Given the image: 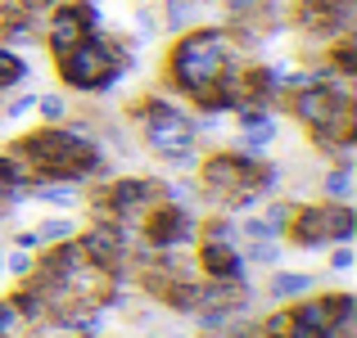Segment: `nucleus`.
<instances>
[{"label": "nucleus", "instance_id": "nucleus-13", "mask_svg": "<svg viewBox=\"0 0 357 338\" xmlns=\"http://www.w3.org/2000/svg\"><path fill=\"white\" fill-rule=\"evenodd\" d=\"M18 321H23V316H18V307L14 303H0V334H14Z\"/></svg>", "mask_w": 357, "mask_h": 338}, {"label": "nucleus", "instance_id": "nucleus-3", "mask_svg": "<svg viewBox=\"0 0 357 338\" xmlns=\"http://www.w3.org/2000/svg\"><path fill=\"white\" fill-rule=\"evenodd\" d=\"M349 239H353V212H349V203H331V208L298 212V225H294V243H298V248L349 243Z\"/></svg>", "mask_w": 357, "mask_h": 338}, {"label": "nucleus", "instance_id": "nucleus-6", "mask_svg": "<svg viewBox=\"0 0 357 338\" xmlns=\"http://www.w3.org/2000/svg\"><path fill=\"white\" fill-rule=\"evenodd\" d=\"M321 194H326V199H335V203H349V194H353V172H349V163L335 167V172L326 176V181H321Z\"/></svg>", "mask_w": 357, "mask_h": 338}, {"label": "nucleus", "instance_id": "nucleus-10", "mask_svg": "<svg viewBox=\"0 0 357 338\" xmlns=\"http://www.w3.org/2000/svg\"><path fill=\"white\" fill-rule=\"evenodd\" d=\"M36 234V243H45V239H68L73 234V221L68 217H54V221H45L41 230H32Z\"/></svg>", "mask_w": 357, "mask_h": 338}, {"label": "nucleus", "instance_id": "nucleus-7", "mask_svg": "<svg viewBox=\"0 0 357 338\" xmlns=\"http://www.w3.org/2000/svg\"><path fill=\"white\" fill-rule=\"evenodd\" d=\"M27 77V63L18 59V54H9V50H0V90H9V86H18V81Z\"/></svg>", "mask_w": 357, "mask_h": 338}, {"label": "nucleus", "instance_id": "nucleus-9", "mask_svg": "<svg viewBox=\"0 0 357 338\" xmlns=\"http://www.w3.org/2000/svg\"><path fill=\"white\" fill-rule=\"evenodd\" d=\"M36 199L41 203H59V208H73V203H77V190H73V185H54V190H32Z\"/></svg>", "mask_w": 357, "mask_h": 338}, {"label": "nucleus", "instance_id": "nucleus-8", "mask_svg": "<svg viewBox=\"0 0 357 338\" xmlns=\"http://www.w3.org/2000/svg\"><path fill=\"white\" fill-rule=\"evenodd\" d=\"M190 18H195V5H190V0H163V23L167 27H176V32H181Z\"/></svg>", "mask_w": 357, "mask_h": 338}, {"label": "nucleus", "instance_id": "nucleus-15", "mask_svg": "<svg viewBox=\"0 0 357 338\" xmlns=\"http://www.w3.org/2000/svg\"><path fill=\"white\" fill-rule=\"evenodd\" d=\"M331 266H335V271H349V266H353V248H349V243H340V248H335Z\"/></svg>", "mask_w": 357, "mask_h": 338}, {"label": "nucleus", "instance_id": "nucleus-16", "mask_svg": "<svg viewBox=\"0 0 357 338\" xmlns=\"http://www.w3.org/2000/svg\"><path fill=\"white\" fill-rule=\"evenodd\" d=\"M136 32H158V18L149 9H136Z\"/></svg>", "mask_w": 357, "mask_h": 338}, {"label": "nucleus", "instance_id": "nucleus-1", "mask_svg": "<svg viewBox=\"0 0 357 338\" xmlns=\"http://www.w3.org/2000/svg\"><path fill=\"white\" fill-rule=\"evenodd\" d=\"M14 154L27 158L41 176H86L91 167L100 163L86 136H77V131H54V127H45V131H36V136L18 140Z\"/></svg>", "mask_w": 357, "mask_h": 338}, {"label": "nucleus", "instance_id": "nucleus-11", "mask_svg": "<svg viewBox=\"0 0 357 338\" xmlns=\"http://www.w3.org/2000/svg\"><path fill=\"white\" fill-rule=\"evenodd\" d=\"M276 257H280V243H276V239L249 243V261H262V266H267V261H276Z\"/></svg>", "mask_w": 357, "mask_h": 338}, {"label": "nucleus", "instance_id": "nucleus-2", "mask_svg": "<svg viewBox=\"0 0 357 338\" xmlns=\"http://www.w3.org/2000/svg\"><path fill=\"white\" fill-rule=\"evenodd\" d=\"M54 59H59V77L68 81L73 90H109L122 72H127V63H131L127 54H114V50H109L96 32H91L86 41L59 50Z\"/></svg>", "mask_w": 357, "mask_h": 338}, {"label": "nucleus", "instance_id": "nucleus-5", "mask_svg": "<svg viewBox=\"0 0 357 338\" xmlns=\"http://www.w3.org/2000/svg\"><path fill=\"white\" fill-rule=\"evenodd\" d=\"M317 289V275H307V271H280L276 280H271V298L276 303H285V298H303Z\"/></svg>", "mask_w": 357, "mask_h": 338}, {"label": "nucleus", "instance_id": "nucleus-12", "mask_svg": "<svg viewBox=\"0 0 357 338\" xmlns=\"http://www.w3.org/2000/svg\"><path fill=\"white\" fill-rule=\"evenodd\" d=\"M36 108H41L50 122H59L63 113H68V104H63V95H41V99H36Z\"/></svg>", "mask_w": 357, "mask_h": 338}, {"label": "nucleus", "instance_id": "nucleus-4", "mask_svg": "<svg viewBox=\"0 0 357 338\" xmlns=\"http://www.w3.org/2000/svg\"><path fill=\"white\" fill-rule=\"evenodd\" d=\"M91 32H96V9L91 5H63L59 14H54V23H50L54 54L68 50V45H77V41H86Z\"/></svg>", "mask_w": 357, "mask_h": 338}, {"label": "nucleus", "instance_id": "nucleus-14", "mask_svg": "<svg viewBox=\"0 0 357 338\" xmlns=\"http://www.w3.org/2000/svg\"><path fill=\"white\" fill-rule=\"evenodd\" d=\"M36 108V95H23V99H14V104L5 108V118H23V113H32Z\"/></svg>", "mask_w": 357, "mask_h": 338}, {"label": "nucleus", "instance_id": "nucleus-17", "mask_svg": "<svg viewBox=\"0 0 357 338\" xmlns=\"http://www.w3.org/2000/svg\"><path fill=\"white\" fill-rule=\"evenodd\" d=\"M9 271H14V275H27V271H32V257H27V252H14V257H9Z\"/></svg>", "mask_w": 357, "mask_h": 338}]
</instances>
